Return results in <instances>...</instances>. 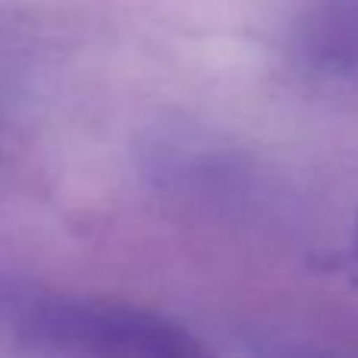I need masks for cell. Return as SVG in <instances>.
I'll return each mask as SVG.
<instances>
[{"mask_svg": "<svg viewBox=\"0 0 358 358\" xmlns=\"http://www.w3.org/2000/svg\"><path fill=\"white\" fill-rule=\"evenodd\" d=\"M349 271H352V283L358 286V214H355L352 239H349Z\"/></svg>", "mask_w": 358, "mask_h": 358, "instance_id": "3", "label": "cell"}, {"mask_svg": "<svg viewBox=\"0 0 358 358\" xmlns=\"http://www.w3.org/2000/svg\"><path fill=\"white\" fill-rule=\"evenodd\" d=\"M286 358H324V355H286Z\"/></svg>", "mask_w": 358, "mask_h": 358, "instance_id": "4", "label": "cell"}, {"mask_svg": "<svg viewBox=\"0 0 358 358\" xmlns=\"http://www.w3.org/2000/svg\"><path fill=\"white\" fill-rule=\"evenodd\" d=\"M292 66L321 85H358V0H302L286 29Z\"/></svg>", "mask_w": 358, "mask_h": 358, "instance_id": "2", "label": "cell"}, {"mask_svg": "<svg viewBox=\"0 0 358 358\" xmlns=\"http://www.w3.org/2000/svg\"><path fill=\"white\" fill-rule=\"evenodd\" d=\"M10 315L25 340L73 358H214L173 317L126 302L31 296Z\"/></svg>", "mask_w": 358, "mask_h": 358, "instance_id": "1", "label": "cell"}]
</instances>
